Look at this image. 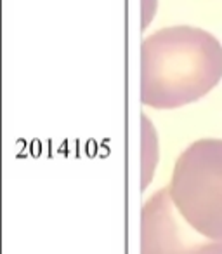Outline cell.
I'll use <instances>...</instances> for the list:
<instances>
[{
  "mask_svg": "<svg viewBox=\"0 0 222 254\" xmlns=\"http://www.w3.org/2000/svg\"><path fill=\"white\" fill-rule=\"evenodd\" d=\"M222 78V46L196 26H167L141 44V101L160 110L198 101Z\"/></svg>",
  "mask_w": 222,
  "mask_h": 254,
  "instance_id": "1",
  "label": "cell"
},
{
  "mask_svg": "<svg viewBox=\"0 0 222 254\" xmlns=\"http://www.w3.org/2000/svg\"><path fill=\"white\" fill-rule=\"evenodd\" d=\"M169 188L176 207L198 233L222 240V139L191 143L176 160Z\"/></svg>",
  "mask_w": 222,
  "mask_h": 254,
  "instance_id": "2",
  "label": "cell"
},
{
  "mask_svg": "<svg viewBox=\"0 0 222 254\" xmlns=\"http://www.w3.org/2000/svg\"><path fill=\"white\" fill-rule=\"evenodd\" d=\"M141 254H222V240L198 233L182 218L165 187L142 205Z\"/></svg>",
  "mask_w": 222,
  "mask_h": 254,
  "instance_id": "3",
  "label": "cell"
}]
</instances>
